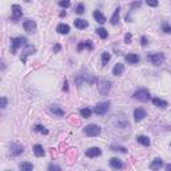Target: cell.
<instances>
[{"label": "cell", "instance_id": "4dcf8cb0", "mask_svg": "<svg viewBox=\"0 0 171 171\" xmlns=\"http://www.w3.org/2000/svg\"><path fill=\"white\" fill-rule=\"evenodd\" d=\"M91 114H92V111H91L88 107L82 108V110H80V115H82V118H90Z\"/></svg>", "mask_w": 171, "mask_h": 171}, {"label": "cell", "instance_id": "e0dca14e", "mask_svg": "<svg viewBox=\"0 0 171 171\" xmlns=\"http://www.w3.org/2000/svg\"><path fill=\"white\" fill-rule=\"evenodd\" d=\"M94 19H95L99 24H104V23H106V16H104L99 9L94 11Z\"/></svg>", "mask_w": 171, "mask_h": 171}, {"label": "cell", "instance_id": "83f0119b", "mask_svg": "<svg viewBox=\"0 0 171 171\" xmlns=\"http://www.w3.org/2000/svg\"><path fill=\"white\" fill-rule=\"evenodd\" d=\"M34 154H35V156H38V158L44 155V148H43L42 144H36L34 147Z\"/></svg>", "mask_w": 171, "mask_h": 171}, {"label": "cell", "instance_id": "bcb514c9", "mask_svg": "<svg viewBox=\"0 0 171 171\" xmlns=\"http://www.w3.org/2000/svg\"><path fill=\"white\" fill-rule=\"evenodd\" d=\"M64 16H65V11H63V12L60 13V17H64Z\"/></svg>", "mask_w": 171, "mask_h": 171}, {"label": "cell", "instance_id": "b9f144b4", "mask_svg": "<svg viewBox=\"0 0 171 171\" xmlns=\"http://www.w3.org/2000/svg\"><path fill=\"white\" fill-rule=\"evenodd\" d=\"M60 50H61V46L60 44H56L55 47H54V54H58Z\"/></svg>", "mask_w": 171, "mask_h": 171}, {"label": "cell", "instance_id": "7402d4cb", "mask_svg": "<svg viewBox=\"0 0 171 171\" xmlns=\"http://www.w3.org/2000/svg\"><path fill=\"white\" fill-rule=\"evenodd\" d=\"M74 24H75L76 28H79V30H84V28L88 27V23H87L86 20H83V19H75Z\"/></svg>", "mask_w": 171, "mask_h": 171}, {"label": "cell", "instance_id": "8fae6325", "mask_svg": "<svg viewBox=\"0 0 171 171\" xmlns=\"http://www.w3.org/2000/svg\"><path fill=\"white\" fill-rule=\"evenodd\" d=\"M23 151H24V147L21 146V144L12 143L9 146V155L11 156H17V155H20Z\"/></svg>", "mask_w": 171, "mask_h": 171}, {"label": "cell", "instance_id": "e575fe53", "mask_svg": "<svg viewBox=\"0 0 171 171\" xmlns=\"http://www.w3.org/2000/svg\"><path fill=\"white\" fill-rule=\"evenodd\" d=\"M75 12H76V13H79V15L84 13V6H83L82 3H79V4L75 7Z\"/></svg>", "mask_w": 171, "mask_h": 171}, {"label": "cell", "instance_id": "44dd1931", "mask_svg": "<svg viewBox=\"0 0 171 171\" xmlns=\"http://www.w3.org/2000/svg\"><path fill=\"white\" fill-rule=\"evenodd\" d=\"M56 32H59V34H61V35H67L68 32H70V27H68L67 24L61 23L56 27Z\"/></svg>", "mask_w": 171, "mask_h": 171}, {"label": "cell", "instance_id": "cb8c5ba5", "mask_svg": "<svg viewBox=\"0 0 171 171\" xmlns=\"http://www.w3.org/2000/svg\"><path fill=\"white\" fill-rule=\"evenodd\" d=\"M152 104L156 107H161V108H166L169 106L166 100H162V99H159V98H154V99H152Z\"/></svg>", "mask_w": 171, "mask_h": 171}, {"label": "cell", "instance_id": "4fadbf2b", "mask_svg": "<svg viewBox=\"0 0 171 171\" xmlns=\"http://www.w3.org/2000/svg\"><path fill=\"white\" fill-rule=\"evenodd\" d=\"M100 154H102V150L99 147H90L88 150H86V156H88V158H96Z\"/></svg>", "mask_w": 171, "mask_h": 171}, {"label": "cell", "instance_id": "ac0fdd59", "mask_svg": "<svg viewBox=\"0 0 171 171\" xmlns=\"http://www.w3.org/2000/svg\"><path fill=\"white\" fill-rule=\"evenodd\" d=\"M123 72H125V64H122V63H116L115 67L112 68V74L115 76H121Z\"/></svg>", "mask_w": 171, "mask_h": 171}, {"label": "cell", "instance_id": "ee69618b", "mask_svg": "<svg viewBox=\"0 0 171 171\" xmlns=\"http://www.w3.org/2000/svg\"><path fill=\"white\" fill-rule=\"evenodd\" d=\"M63 90H64V91H68V83H67V80H64V86H63Z\"/></svg>", "mask_w": 171, "mask_h": 171}, {"label": "cell", "instance_id": "7bdbcfd3", "mask_svg": "<svg viewBox=\"0 0 171 171\" xmlns=\"http://www.w3.org/2000/svg\"><path fill=\"white\" fill-rule=\"evenodd\" d=\"M140 4H142L140 2H135V3H131V7H132V8L134 7H140Z\"/></svg>", "mask_w": 171, "mask_h": 171}, {"label": "cell", "instance_id": "836d02e7", "mask_svg": "<svg viewBox=\"0 0 171 171\" xmlns=\"http://www.w3.org/2000/svg\"><path fill=\"white\" fill-rule=\"evenodd\" d=\"M162 30H163V32H166V34H171V27L167 21H163L162 23Z\"/></svg>", "mask_w": 171, "mask_h": 171}, {"label": "cell", "instance_id": "1f68e13d", "mask_svg": "<svg viewBox=\"0 0 171 171\" xmlns=\"http://www.w3.org/2000/svg\"><path fill=\"white\" fill-rule=\"evenodd\" d=\"M35 131H36V132L44 134V135H47V134H48V130H47L44 126H42V125H36V126H35Z\"/></svg>", "mask_w": 171, "mask_h": 171}, {"label": "cell", "instance_id": "52a82bcc", "mask_svg": "<svg viewBox=\"0 0 171 171\" xmlns=\"http://www.w3.org/2000/svg\"><path fill=\"white\" fill-rule=\"evenodd\" d=\"M84 134L87 136H96V135H99L100 134V131L102 128L98 125H88V126H86L84 127Z\"/></svg>", "mask_w": 171, "mask_h": 171}, {"label": "cell", "instance_id": "9a60e30c", "mask_svg": "<svg viewBox=\"0 0 171 171\" xmlns=\"http://www.w3.org/2000/svg\"><path fill=\"white\" fill-rule=\"evenodd\" d=\"M143 118H146V111H144L143 108H136V110L134 111V119H135V122H139Z\"/></svg>", "mask_w": 171, "mask_h": 171}, {"label": "cell", "instance_id": "2e32d148", "mask_svg": "<svg viewBox=\"0 0 171 171\" xmlns=\"http://www.w3.org/2000/svg\"><path fill=\"white\" fill-rule=\"evenodd\" d=\"M110 165H111V167L114 170H122L123 169V163H122L121 159H118V158H111L110 159Z\"/></svg>", "mask_w": 171, "mask_h": 171}, {"label": "cell", "instance_id": "60d3db41", "mask_svg": "<svg viewBox=\"0 0 171 171\" xmlns=\"http://www.w3.org/2000/svg\"><path fill=\"white\" fill-rule=\"evenodd\" d=\"M140 44H142V46H147V44H148V40H147L146 36H142V39H140Z\"/></svg>", "mask_w": 171, "mask_h": 171}, {"label": "cell", "instance_id": "d6a6232c", "mask_svg": "<svg viewBox=\"0 0 171 171\" xmlns=\"http://www.w3.org/2000/svg\"><path fill=\"white\" fill-rule=\"evenodd\" d=\"M96 34L98 35H99L100 36V38L102 39H107V36H108V34H107V31L106 30H104V28H98V30H96Z\"/></svg>", "mask_w": 171, "mask_h": 171}, {"label": "cell", "instance_id": "277c9868", "mask_svg": "<svg viewBox=\"0 0 171 171\" xmlns=\"http://www.w3.org/2000/svg\"><path fill=\"white\" fill-rule=\"evenodd\" d=\"M147 59L154 65H161L165 61V55L162 52H150L147 55Z\"/></svg>", "mask_w": 171, "mask_h": 171}, {"label": "cell", "instance_id": "4316f807", "mask_svg": "<svg viewBox=\"0 0 171 171\" xmlns=\"http://www.w3.org/2000/svg\"><path fill=\"white\" fill-rule=\"evenodd\" d=\"M119 11H121V8H116L115 11H114V15L111 16V19H110V23L112 24V25H116L118 24V21H119V17H121V15H119Z\"/></svg>", "mask_w": 171, "mask_h": 171}, {"label": "cell", "instance_id": "d590c367", "mask_svg": "<svg viewBox=\"0 0 171 171\" xmlns=\"http://www.w3.org/2000/svg\"><path fill=\"white\" fill-rule=\"evenodd\" d=\"M48 171H61V167L58 165H50L48 166Z\"/></svg>", "mask_w": 171, "mask_h": 171}, {"label": "cell", "instance_id": "484cf974", "mask_svg": "<svg viewBox=\"0 0 171 171\" xmlns=\"http://www.w3.org/2000/svg\"><path fill=\"white\" fill-rule=\"evenodd\" d=\"M19 169L20 171H32L34 170V165L30 162H21L19 165Z\"/></svg>", "mask_w": 171, "mask_h": 171}, {"label": "cell", "instance_id": "6da1fadb", "mask_svg": "<svg viewBox=\"0 0 171 171\" xmlns=\"http://www.w3.org/2000/svg\"><path fill=\"white\" fill-rule=\"evenodd\" d=\"M96 82V78L94 75L88 74L87 71H80L78 75L75 76V84L80 88V87L84 84V83H88V84H94Z\"/></svg>", "mask_w": 171, "mask_h": 171}, {"label": "cell", "instance_id": "d4e9b609", "mask_svg": "<svg viewBox=\"0 0 171 171\" xmlns=\"http://www.w3.org/2000/svg\"><path fill=\"white\" fill-rule=\"evenodd\" d=\"M136 140L139 142L140 144H143V146H146L148 147L151 144V142H150V138H147V136H144V135H138L136 136Z\"/></svg>", "mask_w": 171, "mask_h": 171}, {"label": "cell", "instance_id": "5bb4252c", "mask_svg": "<svg viewBox=\"0 0 171 171\" xmlns=\"http://www.w3.org/2000/svg\"><path fill=\"white\" fill-rule=\"evenodd\" d=\"M50 112L52 115L58 116V118H61V116H64V114H65V111L63 110V108H60L59 106H51L50 107Z\"/></svg>", "mask_w": 171, "mask_h": 171}, {"label": "cell", "instance_id": "603a6c76", "mask_svg": "<svg viewBox=\"0 0 171 171\" xmlns=\"http://www.w3.org/2000/svg\"><path fill=\"white\" fill-rule=\"evenodd\" d=\"M86 47H87V48H88V50H94V44H92V42H91V40H86V42H82L78 46V48H76V50H78L79 52H80V51H82L83 48H86Z\"/></svg>", "mask_w": 171, "mask_h": 171}, {"label": "cell", "instance_id": "ab89813d", "mask_svg": "<svg viewBox=\"0 0 171 171\" xmlns=\"http://www.w3.org/2000/svg\"><path fill=\"white\" fill-rule=\"evenodd\" d=\"M131 39H132V35H131V34H126V36H125V43H127V44H128V43H131Z\"/></svg>", "mask_w": 171, "mask_h": 171}, {"label": "cell", "instance_id": "30bf717a", "mask_svg": "<svg viewBox=\"0 0 171 171\" xmlns=\"http://www.w3.org/2000/svg\"><path fill=\"white\" fill-rule=\"evenodd\" d=\"M23 28H24L25 32H28V34H34L35 30H36V23L31 19H27V20L23 21Z\"/></svg>", "mask_w": 171, "mask_h": 171}, {"label": "cell", "instance_id": "8d00e7d4", "mask_svg": "<svg viewBox=\"0 0 171 171\" xmlns=\"http://www.w3.org/2000/svg\"><path fill=\"white\" fill-rule=\"evenodd\" d=\"M7 103H8L7 98H6V96H2V99H0V107H2V108H6V107H7Z\"/></svg>", "mask_w": 171, "mask_h": 171}, {"label": "cell", "instance_id": "f6af8a7d", "mask_svg": "<svg viewBox=\"0 0 171 171\" xmlns=\"http://www.w3.org/2000/svg\"><path fill=\"white\" fill-rule=\"evenodd\" d=\"M166 171H171V165H167L166 166Z\"/></svg>", "mask_w": 171, "mask_h": 171}, {"label": "cell", "instance_id": "f35d334b", "mask_svg": "<svg viewBox=\"0 0 171 171\" xmlns=\"http://www.w3.org/2000/svg\"><path fill=\"white\" fill-rule=\"evenodd\" d=\"M159 3L156 2V0H147V6H150V7H158Z\"/></svg>", "mask_w": 171, "mask_h": 171}, {"label": "cell", "instance_id": "9c48e42d", "mask_svg": "<svg viewBox=\"0 0 171 171\" xmlns=\"http://www.w3.org/2000/svg\"><path fill=\"white\" fill-rule=\"evenodd\" d=\"M11 9H12V16H11V20L12 21H17L23 16V11H21V7L19 4H13L11 7Z\"/></svg>", "mask_w": 171, "mask_h": 171}, {"label": "cell", "instance_id": "3957f363", "mask_svg": "<svg viewBox=\"0 0 171 171\" xmlns=\"http://www.w3.org/2000/svg\"><path fill=\"white\" fill-rule=\"evenodd\" d=\"M21 46H27V39L25 38H12L11 39V52L16 54V51Z\"/></svg>", "mask_w": 171, "mask_h": 171}, {"label": "cell", "instance_id": "5b68a950", "mask_svg": "<svg viewBox=\"0 0 171 171\" xmlns=\"http://www.w3.org/2000/svg\"><path fill=\"white\" fill-rule=\"evenodd\" d=\"M110 100L107 102H100V103H98L95 107H94V112H95L96 115H104L106 112L108 111V108H110Z\"/></svg>", "mask_w": 171, "mask_h": 171}, {"label": "cell", "instance_id": "ffe728a7", "mask_svg": "<svg viewBox=\"0 0 171 171\" xmlns=\"http://www.w3.org/2000/svg\"><path fill=\"white\" fill-rule=\"evenodd\" d=\"M125 59L128 64H136L138 61H139V56H138L136 54H128V55H126Z\"/></svg>", "mask_w": 171, "mask_h": 171}, {"label": "cell", "instance_id": "7c38bea8", "mask_svg": "<svg viewBox=\"0 0 171 171\" xmlns=\"http://www.w3.org/2000/svg\"><path fill=\"white\" fill-rule=\"evenodd\" d=\"M35 51H36V50H35L34 46L27 44V46H25V50L23 51V52H21V61H23V63H25V61H27V56L32 55Z\"/></svg>", "mask_w": 171, "mask_h": 171}, {"label": "cell", "instance_id": "7a4b0ae2", "mask_svg": "<svg viewBox=\"0 0 171 171\" xmlns=\"http://www.w3.org/2000/svg\"><path fill=\"white\" fill-rule=\"evenodd\" d=\"M111 123H115V128L116 130H125V131H130V123L127 122L126 116L125 115H115L112 116V121Z\"/></svg>", "mask_w": 171, "mask_h": 171}, {"label": "cell", "instance_id": "f546056e", "mask_svg": "<svg viewBox=\"0 0 171 171\" xmlns=\"http://www.w3.org/2000/svg\"><path fill=\"white\" fill-rule=\"evenodd\" d=\"M110 148L112 151H121V152H123V154H126L127 152V148L123 147V146H119V144H111Z\"/></svg>", "mask_w": 171, "mask_h": 171}, {"label": "cell", "instance_id": "74e56055", "mask_svg": "<svg viewBox=\"0 0 171 171\" xmlns=\"http://www.w3.org/2000/svg\"><path fill=\"white\" fill-rule=\"evenodd\" d=\"M59 6H60V7H63V8H67V7H70V6H71V3L68 2V0H64V2L61 0V2H59Z\"/></svg>", "mask_w": 171, "mask_h": 171}, {"label": "cell", "instance_id": "d6986e66", "mask_svg": "<svg viewBox=\"0 0 171 171\" xmlns=\"http://www.w3.org/2000/svg\"><path fill=\"white\" fill-rule=\"evenodd\" d=\"M162 166H163V161H162L161 158H155L154 161H152V162L150 163V169H151V170H154V171L159 170Z\"/></svg>", "mask_w": 171, "mask_h": 171}, {"label": "cell", "instance_id": "7dc6e473", "mask_svg": "<svg viewBox=\"0 0 171 171\" xmlns=\"http://www.w3.org/2000/svg\"><path fill=\"white\" fill-rule=\"evenodd\" d=\"M99 171H100V170H99Z\"/></svg>", "mask_w": 171, "mask_h": 171}, {"label": "cell", "instance_id": "ba28073f", "mask_svg": "<svg viewBox=\"0 0 171 171\" xmlns=\"http://www.w3.org/2000/svg\"><path fill=\"white\" fill-rule=\"evenodd\" d=\"M111 86H112V83L110 80H107V79H102V80L99 82V92H100V95H107L108 92H110V90H111Z\"/></svg>", "mask_w": 171, "mask_h": 171}, {"label": "cell", "instance_id": "f1b7e54d", "mask_svg": "<svg viewBox=\"0 0 171 171\" xmlns=\"http://www.w3.org/2000/svg\"><path fill=\"white\" fill-rule=\"evenodd\" d=\"M110 60H111V54H110V52H107V51H106V52L102 54V64H103V65H107V63H108Z\"/></svg>", "mask_w": 171, "mask_h": 171}, {"label": "cell", "instance_id": "8992f818", "mask_svg": "<svg viewBox=\"0 0 171 171\" xmlns=\"http://www.w3.org/2000/svg\"><path fill=\"white\" fill-rule=\"evenodd\" d=\"M132 98L136 99V100H139V102H148L150 100V92H148L146 88H140L134 94Z\"/></svg>", "mask_w": 171, "mask_h": 171}]
</instances>
